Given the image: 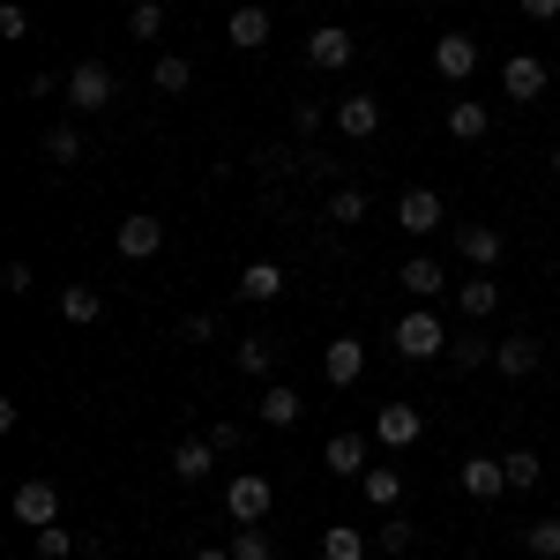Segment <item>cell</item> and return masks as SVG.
<instances>
[{
	"label": "cell",
	"instance_id": "7a4b0ae2",
	"mask_svg": "<svg viewBox=\"0 0 560 560\" xmlns=\"http://www.w3.org/2000/svg\"><path fill=\"white\" fill-rule=\"evenodd\" d=\"M113 97H120V75H113L105 60H75V68H68V105H75V113H105Z\"/></svg>",
	"mask_w": 560,
	"mask_h": 560
},
{
	"label": "cell",
	"instance_id": "ba28073f",
	"mask_svg": "<svg viewBox=\"0 0 560 560\" xmlns=\"http://www.w3.org/2000/svg\"><path fill=\"white\" fill-rule=\"evenodd\" d=\"M120 255L128 261H150V255H165V217H150V210H135V217H120Z\"/></svg>",
	"mask_w": 560,
	"mask_h": 560
},
{
	"label": "cell",
	"instance_id": "d590c367",
	"mask_svg": "<svg viewBox=\"0 0 560 560\" xmlns=\"http://www.w3.org/2000/svg\"><path fill=\"white\" fill-rule=\"evenodd\" d=\"M31 546H38V560H68V553H75V530L45 523V530H31Z\"/></svg>",
	"mask_w": 560,
	"mask_h": 560
},
{
	"label": "cell",
	"instance_id": "ac0fdd59",
	"mask_svg": "<svg viewBox=\"0 0 560 560\" xmlns=\"http://www.w3.org/2000/svg\"><path fill=\"white\" fill-rule=\"evenodd\" d=\"M493 374H509V382L538 374V337H501L493 345Z\"/></svg>",
	"mask_w": 560,
	"mask_h": 560
},
{
	"label": "cell",
	"instance_id": "60d3db41",
	"mask_svg": "<svg viewBox=\"0 0 560 560\" xmlns=\"http://www.w3.org/2000/svg\"><path fill=\"white\" fill-rule=\"evenodd\" d=\"M0 292H15V300H23V292H31V261H8V269H0Z\"/></svg>",
	"mask_w": 560,
	"mask_h": 560
},
{
	"label": "cell",
	"instance_id": "836d02e7",
	"mask_svg": "<svg viewBox=\"0 0 560 560\" xmlns=\"http://www.w3.org/2000/svg\"><path fill=\"white\" fill-rule=\"evenodd\" d=\"M322 128H337V113H329L322 97H300V105H292V135H322Z\"/></svg>",
	"mask_w": 560,
	"mask_h": 560
},
{
	"label": "cell",
	"instance_id": "4316f807",
	"mask_svg": "<svg viewBox=\"0 0 560 560\" xmlns=\"http://www.w3.org/2000/svg\"><path fill=\"white\" fill-rule=\"evenodd\" d=\"M404 292H411V300H433V292H448V269H441V261H404Z\"/></svg>",
	"mask_w": 560,
	"mask_h": 560
},
{
	"label": "cell",
	"instance_id": "4fadbf2b",
	"mask_svg": "<svg viewBox=\"0 0 560 560\" xmlns=\"http://www.w3.org/2000/svg\"><path fill=\"white\" fill-rule=\"evenodd\" d=\"M322 374H329V388H351L366 374V345H359V337H337V345L322 351Z\"/></svg>",
	"mask_w": 560,
	"mask_h": 560
},
{
	"label": "cell",
	"instance_id": "8992f818",
	"mask_svg": "<svg viewBox=\"0 0 560 560\" xmlns=\"http://www.w3.org/2000/svg\"><path fill=\"white\" fill-rule=\"evenodd\" d=\"M8 509H15V523L45 530V523H60V486H52V478H23V486L8 493Z\"/></svg>",
	"mask_w": 560,
	"mask_h": 560
},
{
	"label": "cell",
	"instance_id": "7c38bea8",
	"mask_svg": "<svg viewBox=\"0 0 560 560\" xmlns=\"http://www.w3.org/2000/svg\"><path fill=\"white\" fill-rule=\"evenodd\" d=\"M464 501H501L509 493V471H501V456H464Z\"/></svg>",
	"mask_w": 560,
	"mask_h": 560
},
{
	"label": "cell",
	"instance_id": "f6af8a7d",
	"mask_svg": "<svg viewBox=\"0 0 560 560\" xmlns=\"http://www.w3.org/2000/svg\"><path fill=\"white\" fill-rule=\"evenodd\" d=\"M553 179H560V142H553Z\"/></svg>",
	"mask_w": 560,
	"mask_h": 560
},
{
	"label": "cell",
	"instance_id": "7402d4cb",
	"mask_svg": "<svg viewBox=\"0 0 560 560\" xmlns=\"http://www.w3.org/2000/svg\"><path fill=\"white\" fill-rule=\"evenodd\" d=\"M359 493H366V509H396V501H404V471H396V464H366Z\"/></svg>",
	"mask_w": 560,
	"mask_h": 560
},
{
	"label": "cell",
	"instance_id": "d6a6232c",
	"mask_svg": "<svg viewBox=\"0 0 560 560\" xmlns=\"http://www.w3.org/2000/svg\"><path fill=\"white\" fill-rule=\"evenodd\" d=\"M359 217H366V187L337 179V187H329V224H359Z\"/></svg>",
	"mask_w": 560,
	"mask_h": 560
},
{
	"label": "cell",
	"instance_id": "f35d334b",
	"mask_svg": "<svg viewBox=\"0 0 560 560\" xmlns=\"http://www.w3.org/2000/svg\"><path fill=\"white\" fill-rule=\"evenodd\" d=\"M404 546H411V523H404V516H388L382 530H374V553H404Z\"/></svg>",
	"mask_w": 560,
	"mask_h": 560
},
{
	"label": "cell",
	"instance_id": "d6986e66",
	"mask_svg": "<svg viewBox=\"0 0 560 560\" xmlns=\"http://www.w3.org/2000/svg\"><path fill=\"white\" fill-rule=\"evenodd\" d=\"M165 464H173V478H187V486H195V478H210V471H217V448H210V433L179 441V448L165 456Z\"/></svg>",
	"mask_w": 560,
	"mask_h": 560
},
{
	"label": "cell",
	"instance_id": "bcb514c9",
	"mask_svg": "<svg viewBox=\"0 0 560 560\" xmlns=\"http://www.w3.org/2000/svg\"><path fill=\"white\" fill-rule=\"evenodd\" d=\"M165 8H179V0H165Z\"/></svg>",
	"mask_w": 560,
	"mask_h": 560
},
{
	"label": "cell",
	"instance_id": "9c48e42d",
	"mask_svg": "<svg viewBox=\"0 0 560 560\" xmlns=\"http://www.w3.org/2000/svg\"><path fill=\"white\" fill-rule=\"evenodd\" d=\"M433 68H441L448 83H471V68H478V38H471V31H441V38H433Z\"/></svg>",
	"mask_w": 560,
	"mask_h": 560
},
{
	"label": "cell",
	"instance_id": "cb8c5ba5",
	"mask_svg": "<svg viewBox=\"0 0 560 560\" xmlns=\"http://www.w3.org/2000/svg\"><path fill=\"white\" fill-rule=\"evenodd\" d=\"M448 135H456V142H486V135H493V113H486L478 97H456V105H448Z\"/></svg>",
	"mask_w": 560,
	"mask_h": 560
},
{
	"label": "cell",
	"instance_id": "4dcf8cb0",
	"mask_svg": "<svg viewBox=\"0 0 560 560\" xmlns=\"http://www.w3.org/2000/svg\"><path fill=\"white\" fill-rule=\"evenodd\" d=\"M523 553H530V560H560V516L523 523Z\"/></svg>",
	"mask_w": 560,
	"mask_h": 560
},
{
	"label": "cell",
	"instance_id": "5b68a950",
	"mask_svg": "<svg viewBox=\"0 0 560 560\" xmlns=\"http://www.w3.org/2000/svg\"><path fill=\"white\" fill-rule=\"evenodd\" d=\"M419 433H427V411H419V404H382V411H374V441L396 448V456L419 448Z\"/></svg>",
	"mask_w": 560,
	"mask_h": 560
},
{
	"label": "cell",
	"instance_id": "ee69618b",
	"mask_svg": "<svg viewBox=\"0 0 560 560\" xmlns=\"http://www.w3.org/2000/svg\"><path fill=\"white\" fill-rule=\"evenodd\" d=\"M195 560H232V546H202V553H195Z\"/></svg>",
	"mask_w": 560,
	"mask_h": 560
},
{
	"label": "cell",
	"instance_id": "8d00e7d4",
	"mask_svg": "<svg viewBox=\"0 0 560 560\" xmlns=\"http://www.w3.org/2000/svg\"><path fill=\"white\" fill-rule=\"evenodd\" d=\"M45 158H52V165H75V158H83V135L75 128H45Z\"/></svg>",
	"mask_w": 560,
	"mask_h": 560
},
{
	"label": "cell",
	"instance_id": "3957f363",
	"mask_svg": "<svg viewBox=\"0 0 560 560\" xmlns=\"http://www.w3.org/2000/svg\"><path fill=\"white\" fill-rule=\"evenodd\" d=\"M269 478L261 471H240V478H224V516L232 523H269Z\"/></svg>",
	"mask_w": 560,
	"mask_h": 560
},
{
	"label": "cell",
	"instance_id": "5bb4252c",
	"mask_svg": "<svg viewBox=\"0 0 560 560\" xmlns=\"http://www.w3.org/2000/svg\"><path fill=\"white\" fill-rule=\"evenodd\" d=\"M322 464L337 478H366V433H329L322 441Z\"/></svg>",
	"mask_w": 560,
	"mask_h": 560
},
{
	"label": "cell",
	"instance_id": "e575fe53",
	"mask_svg": "<svg viewBox=\"0 0 560 560\" xmlns=\"http://www.w3.org/2000/svg\"><path fill=\"white\" fill-rule=\"evenodd\" d=\"M232 560H277L269 530H261V523H240V538H232Z\"/></svg>",
	"mask_w": 560,
	"mask_h": 560
},
{
	"label": "cell",
	"instance_id": "44dd1931",
	"mask_svg": "<svg viewBox=\"0 0 560 560\" xmlns=\"http://www.w3.org/2000/svg\"><path fill=\"white\" fill-rule=\"evenodd\" d=\"M240 300H255V306L284 300V269H277V261H247V269H240Z\"/></svg>",
	"mask_w": 560,
	"mask_h": 560
},
{
	"label": "cell",
	"instance_id": "d4e9b609",
	"mask_svg": "<svg viewBox=\"0 0 560 560\" xmlns=\"http://www.w3.org/2000/svg\"><path fill=\"white\" fill-rule=\"evenodd\" d=\"M60 314H68L75 329H90V322H105V292H97V284H68V292H60Z\"/></svg>",
	"mask_w": 560,
	"mask_h": 560
},
{
	"label": "cell",
	"instance_id": "f546056e",
	"mask_svg": "<svg viewBox=\"0 0 560 560\" xmlns=\"http://www.w3.org/2000/svg\"><path fill=\"white\" fill-rule=\"evenodd\" d=\"M501 471H509V493H530V486L546 478V464H538V448H509Z\"/></svg>",
	"mask_w": 560,
	"mask_h": 560
},
{
	"label": "cell",
	"instance_id": "7bdbcfd3",
	"mask_svg": "<svg viewBox=\"0 0 560 560\" xmlns=\"http://www.w3.org/2000/svg\"><path fill=\"white\" fill-rule=\"evenodd\" d=\"M523 15H530V23H553V15H560V0H523Z\"/></svg>",
	"mask_w": 560,
	"mask_h": 560
},
{
	"label": "cell",
	"instance_id": "ab89813d",
	"mask_svg": "<svg viewBox=\"0 0 560 560\" xmlns=\"http://www.w3.org/2000/svg\"><path fill=\"white\" fill-rule=\"evenodd\" d=\"M210 337H217L210 314H187V322H179V345H210Z\"/></svg>",
	"mask_w": 560,
	"mask_h": 560
},
{
	"label": "cell",
	"instance_id": "8fae6325",
	"mask_svg": "<svg viewBox=\"0 0 560 560\" xmlns=\"http://www.w3.org/2000/svg\"><path fill=\"white\" fill-rule=\"evenodd\" d=\"M337 135H345V142H374V135H382V97H366V90L345 97V105H337Z\"/></svg>",
	"mask_w": 560,
	"mask_h": 560
},
{
	"label": "cell",
	"instance_id": "2e32d148",
	"mask_svg": "<svg viewBox=\"0 0 560 560\" xmlns=\"http://www.w3.org/2000/svg\"><path fill=\"white\" fill-rule=\"evenodd\" d=\"M150 83H158V97H187L195 90V60L187 52H158L150 60Z\"/></svg>",
	"mask_w": 560,
	"mask_h": 560
},
{
	"label": "cell",
	"instance_id": "484cf974",
	"mask_svg": "<svg viewBox=\"0 0 560 560\" xmlns=\"http://www.w3.org/2000/svg\"><path fill=\"white\" fill-rule=\"evenodd\" d=\"M456 300H464V322H486V314L501 306V284H493V277H464Z\"/></svg>",
	"mask_w": 560,
	"mask_h": 560
},
{
	"label": "cell",
	"instance_id": "83f0119b",
	"mask_svg": "<svg viewBox=\"0 0 560 560\" xmlns=\"http://www.w3.org/2000/svg\"><path fill=\"white\" fill-rule=\"evenodd\" d=\"M232 359H240V374H269V366H277V337H269V329H255V337H240V351H232Z\"/></svg>",
	"mask_w": 560,
	"mask_h": 560
},
{
	"label": "cell",
	"instance_id": "603a6c76",
	"mask_svg": "<svg viewBox=\"0 0 560 560\" xmlns=\"http://www.w3.org/2000/svg\"><path fill=\"white\" fill-rule=\"evenodd\" d=\"M366 553H374V538L359 523H329L322 530V560H366Z\"/></svg>",
	"mask_w": 560,
	"mask_h": 560
},
{
	"label": "cell",
	"instance_id": "6da1fadb",
	"mask_svg": "<svg viewBox=\"0 0 560 560\" xmlns=\"http://www.w3.org/2000/svg\"><path fill=\"white\" fill-rule=\"evenodd\" d=\"M396 359H448V329H441V314L411 306V314L396 322Z\"/></svg>",
	"mask_w": 560,
	"mask_h": 560
},
{
	"label": "cell",
	"instance_id": "f1b7e54d",
	"mask_svg": "<svg viewBox=\"0 0 560 560\" xmlns=\"http://www.w3.org/2000/svg\"><path fill=\"white\" fill-rule=\"evenodd\" d=\"M448 366H456V374H478V366H493V345L464 329V337H448Z\"/></svg>",
	"mask_w": 560,
	"mask_h": 560
},
{
	"label": "cell",
	"instance_id": "9a60e30c",
	"mask_svg": "<svg viewBox=\"0 0 560 560\" xmlns=\"http://www.w3.org/2000/svg\"><path fill=\"white\" fill-rule=\"evenodd\" d=\"M224 45H232V52H261V45H269V8H232Z\"/></svg>",
	"mask_w": 560,
	"mask_h": 560
},
{
	"label": "cell",
	"instance_id": "1f68e13d",
	"mask_svg": "<svg viewBox=\"0 0 560 560\" xmlns=\"http://www.w3.org/2000/svg\"><path fill=\"white\" fill-rule=\"evenodd\" d=\"M128 38H142V45L165 38V0H135L128 8Z\"/></svg>",
	"mask_w": 560,
	"mask_h": 560
},
{
	"label": "cell",
	"instance_id": "277c9868",
	"mask_svg": "<svg viewBox=\"0 0 560 560\" xmlns=\"http://www.w3.org/2000/svg\"><path fill=\"white\" fill-rule=\"evenodd\" d=\"M359 60V38H351L345 23H322V31H306V68H322V75H337Z\"/></svg>",
	"mask_w": 560,
	"mask_h": 560
},
{
	"label": "cell",
	"instance_id": "30bf717a",
	"mask_svg": "<svg viewBox=\"0 0 560 560\" xmlns=\"http://www.w3.org/2000/svg\"><path fill=\"white\" fill-rule=\"evenodd\" d=\"M396 224H404L411 240L441 232V195H433V187H404V195H396Z\"/></svg>",
	"mask_w": 560,
	"mask_h": 560
},
{
	"label": "cell",
	"instance_id": "ffe728a7",
	"mask_svg": "<svg viewBox=\"0 0 560 560\" xmlns=\"http://www.w3.org/2000/svg\"><path fill=\"white\" fill-rule=\"evenodd\" d=\"M255 419H261V427H300V419H306V404H300V388H284V382H277V388H261V404H255Z\"/></svg>",
	"mask_w": 560,
	"mask_h": 560
},
{
	"label": "cell",
	"instance_id": "52a82bcc",
	"mask_svg": "<svg viewBox=\"0 0 560 560\" xmlns=\"http://www.w3.org/2000/svg\"><path fill=\"white\" fill-rule=\"evenodd\" d=\"M546 83H553V75H546V60H538V52H509V60H501V90H509L516 105H538Z\"/></svg>",
	"mask_w": 560,
	"mask_h": 560
},
{
	"label": "cell",
	"instance_id": "b9f144b4",
	"mask_svg": "<svg viewBox=\"0 0 560 560\" xmlns=\"http://www.w3.org/2000/svg\"><path fill=\"white\" fill-rule=\"evenodd\" d=\"M23 31H31V15H23V8L8 0V8H0V38H23Z\"/></svg>",
	"mask_w": 560,
	"mask_h": 560
},
{
	"label": "cell",
	"instance_id": "74e56055",
	"mask_svg": "<svg viewBox=\"0 0 560 560\" xmlns=\"http://www.w3.org/2000/svg\"><path fill=\"white\" fill-rule=\"evenodd\" d=\"M210 448H217V456H240V448H247V427H240V419H217V427H210Z\"/></svg>",
	"mask_w": 560,
	"mask_h": 560
},
{
	"label": "cell",
	"instance_id": "e0dca14e",
	"mask_svg": "<svg viewBox=\"0 0 560 560\" xmlns=\"http://www.w3.org/2000/svg\"><path fill=\"white\" fill-rule=\"evenodd\" d=\"M456 255L471 261V269H493L501 261V232L493 224H456Z\"/></svg>",
	"mask_w": 560,
	"mask_h": 560
}]
</instances>
